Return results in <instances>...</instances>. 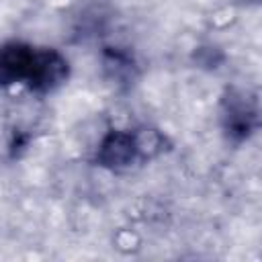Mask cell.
<instances>
[{"label": "cell", "mask_w": 262, "mask_h": 262, "mask_svg": "<svg viewBox=\"0 0 262 262\" xmlns=\"http://www.w3.org/2000/svg\"><path fill=\"white\" fill-rule=\"evenodd\" d=\"M149 133H137L129 129H113L108 131L96 151V162L111 170L129 168L139 158H145L151 147H160V141H147Z\"/></svg>", "instance_id": "2"}, {"label": "cell", "mask_w": 262, "mask_h": 262, "mask_svg": "<svg viewBox=\"0 0 262 262\" xmlns=\"http://www.w3.org/2000/svg\"><path fill=\"white\" fill-rule=\"evenodd\" d=\"M68 78V59L51 47L20 41L0 45V86L23 84L35 92H49Z\"/></svg>", "instance_id": "1"}, {"label": "cell", "mask_w": 262, "mask_h": 262, "mask_svg": "<svg viewBox=\"0 0 262 262\" xmlns=\"http://www.w3.org/2000/svg\"><path fill=\"white\" fill-rule=\"evenodd\" d=\"M223 131L227 137L235 143L248 139L256 127H258V106L252 98H248L244 92H229L223 98V111H221Z\"/></svg>", "instance_id": "3"}]
</instances>
